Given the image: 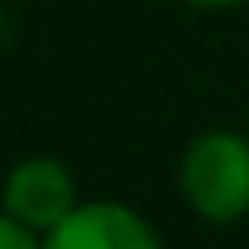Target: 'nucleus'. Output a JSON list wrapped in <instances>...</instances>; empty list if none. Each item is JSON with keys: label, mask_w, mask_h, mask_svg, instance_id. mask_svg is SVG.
<instances>
[{"label": "nucleus", "mask_w": 249, "mask_h": 249, "mask_svg": "<svg viewBox=\"0 0 249 249\" xmlns=\"http://www.w3.org/2000/svg\"><path fill=\"white\" fill-rule=\"evenodd\" d=\"M79 203V180L60 157H23L5 171L0 185V213H9L37 235H51Z\"/></svg>", "instance_id": "nucleus-2"}, {"label": "nucleus", "mask_w": 249, "mask_h": 249, "mask_svg": "<svg viewBox=\"0 0 249 249\" xmlns=\"http://www.w3.org/2000/svg\"><path fill=\"white\" fill-rule=\"evenodd\" d=\"M0 249H42V235L14 222L9 213H0Z\"/></svg>", "instance_id": "nucleus-4"}, {"label": "nucleus", "mask_w": 249, "mask_h": 249, "mask_svg": "<svg viewBox=\"0 0 249 249\" xmlns=\"http://www.w3.org/2000/svg\"><path fill=\"white\" fill-rule=\"evenodd\" d=\"M180 194L213 226L249 217V139L235 129H203L180 157Z\"/></svg>", "instance_id": "nucleus-1"}, {"label": "nucleus", "mask_w": 249, "mask_h": 249, "mask_svg": "<svg viewBox=\"0 0 249 249\" xmlns=\"http://www.w3.org/2000/svg\"><path fill=\"white\" fill-rule=\"evenodd\" d=\"M185 5H194V9H235L245 0H185Z\"/></svg>", "instance_id": "nucleus-5"}, {"label": "nucleus", "mask_w": 249, "mask_h": 249, "mask_svg": "<svg viewBox=\"0 0 249 249\" xmlns=\"http://www.w3.org/2000/svg\"><path fill=\"white\" fill-rule=\"evenodd\" d=\"M42 249H161V240L152 222L134 213L129 203L88 198L51 235H42Z\"/></svg>", "instance_id": "nucleus-3"}]
</instances>
